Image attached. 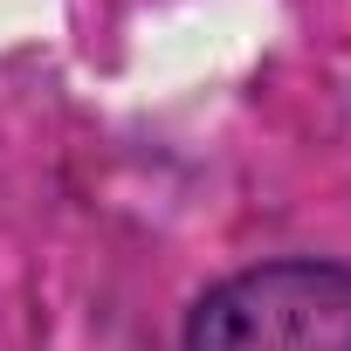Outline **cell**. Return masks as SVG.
Returning <instances> with one entry per match:
<instances>
[{
  "instance_id": "6da1fadb",
  "label": "cell",
  "mask_w": 351,
  "mask_h": 351,
  "mask_svg": "<svg viewBox=\"0 0 351 351\" xmlns=\"http://www.w3.org/2000/svg\"><path fill=\"white\" fill-rule=\"evenodd\" d=\"M186 351H351V262H255L186 310Z\"/></svg>"
}]
</instances>
